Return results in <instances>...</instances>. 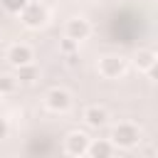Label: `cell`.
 <instances>
[{"label": "cell", "instance_id": "7c38bea8", "mask_svg": "<svg viewBox=\"0 0 158 158\" xmlns=\"http://www.w3.org/2000/svg\"><path fill=\"white\" fill-rule=\"evenodd\" d=\"M15 77L20 79V81H25V84H32L35 79H37V67L30 62V64H22V67H17L15 69Z\"/></svg>", "mask_w": 158, "mask_h": 158}, {"label": "cell", "instance_id": "52a82bcc", "mask_svg": "<svg viewBox=\"0 0 158 158\" xmlns=\"http://www.w3.org/2000/svg\"><path fill=\"white\" fill-rule=\"evenodd\" d=\"M89 35H91V22L86 20V17H69L67 20V25H64V37H69V40H74V42H84V40H89Z\"/></svg>", "mask_w": 158, "mask_h": 158}, {"label": "cell", "instance_id": "30bf717a", "mask_svg": "<svg viewBox=\"0 0 158 158\" xmlns=\"http://www.w3.org/2000/svg\"><path fill=\"white\" fill-rule=\"evenodd\" d=\"M20 86V79L15 74H0V96H12Z\"/></svg>", "mask_w": 158, "mask_h": 158}, {"label": "cell", "instance_id": "3957f363", "mask_svg": "<svg viewBox=\"0 0 158 158\" xmlns=\"http://www.w3.org/2000/svg\"><path fill=\"white\" fill-rule=\"evenodd\" d=\"M126 69H128V62L121 54H104L96 62V72L104 79H121L126 74Z\"/></svg>", "mask_w": 158, "mask_h": 158}, {"label": "cell", "instance_id": "9a60e30c", "mask_svg": "<svg viewBox=\"0 0 158 158\" xmlns=\"http://www.w3.org/2000/svg\"><path fill=\"white\" fill-rule=\"evenodd\" d=\"M146 74H148V79L158 81V57H156V62H153V64L148 67V72H146Z\"/></svg>", "mask_w": 158, "mask_h": 158}, {"label": "cell", "instance_id": "2e32d148", "mask_svg": "<svg viewBox=\"0 0 158 158\" xmlns=\"http://www.w3.org/2000/svg\"><path fill=\"white\" fill-rule=\"evenodd\" d=\"M5 133H7V123L0 118V138H5Z\"/></svg>", "mask_w": 158, "mask_h": 158}, {"label": "cell", "instance_id": "8fae6325", "mask_svg": "<svg viewBox=\"0 0 158 158\" xmlns=\"http://www.w3.org/2000/svg\"><path fill=\"white\" fill-rule=\"evenodd\" d=\"M156 52L153 49H138V54H136V59H133V64H136V69H141V72H148V67L156 62Z\"/></svg>", "mask_w": 158, "mask_h": 158}, {"label": "cell", "instance_id": "5bb4252c", "mask_svg": "<svg viewBox=\"0 0 158 158\" xmlns=\"http://www.w3.org/2000/svg\"><path fill=\"white\" fill-rule=\"evenodd\" d=\"M0 2H2V7H5L7 12H15V15H17V12L25 7L27 0H0Z\"/></svg>", "mask_w": 158, "mask_h": 158}, {"label": "cell", "instance_id": "7a4b0ae2", "mask_svg": "<svg viewBox=\"0 0 158 158\" xmlns=\"http://www.w3.org/2000/svg\"><path fill=\"white\" fill-rule=\"evenodd\" d=\"M111 143H114L116 148L131 151V148H136V146L141 143V128H138L136 123H131V121H121V123H116L114 131H111Z\"/></svg>", "mask_w": 158, "mask_h": 158}, {"label": "cell", "instance_id": "6da1fadb", "mask_svg": "<svg viewBox=\"0 0 158 158\" xmlns=\"http://www.w3.org/2000/svg\"><path fill=\"white\" fill-rule=\"evenodd\" d=\"M17 15H20V22H22L27 30H42V27L49 22V10H47L42 2H37V0H27L25 7H22Z\"/></svg>", "mask_w": 158, "mask_h": 158}, {"label": "cell", "instance_id": "5b68a950", "mask_svg": "<svg viewBox=\"0 0 158 158\" xmlns=\"http://www.w3.org/2000/svg\"><path fill=\"white\" fill-rule=\"evenodd\" d=\"M32 59H35V52H32V47L25 44V42H12V44L5 49V62H7L12 69H17V67H22V64H30Z\"/></svg>", "mask_w": 158, "mask_h": 158}, {"label": "cell", "instance_id": "277c9868", "mask_svg": "<svg viewBox=\"0 0 158 158\" xmlns=\"http://www.w3.org/2000/svg\"><path fill=\"white\" fill-rule=\"evenodd\" d=\"M44 106L52 111V114H67L72 109V94L62 86H54L44 94Z\"/></svg>", "mask_w": 158, "mask_h": 158}, {"label": "cell", "instance_id": "4fadbf2b", "mask_svg": "<svg viewBox=\"0 0 158 158\" xmlns=\"http://www.w3.org/2000/svg\"><path fill=\"white\" fill-rule=\"evenodd\" d=\"M79 49V42H74V40H69V37H64L62 42H59V52L67 57V54H74Z\"/></svg>", "mask_w": 158, "mask_h": 158}, {"label": "cell", "instance_id": "ba28073f", "mask_svg": "<svg viewBox=\"0 0 158 158\" xmlns=\"http://www.w3.org/2000/svg\"><path fill=\"white\" fill-rule=\"evenodd\" d=\"M84 123L89 128H104L109 123V111L99 104H91V106L84 109Z\"/></svg>", "mask_w": 158, "mask_h": 158}, {"label": "cell", "instance_id": "9c48e42d", "mask_svg": "<svg viewBox=\"0 0 158 158\" xmlns=\"http://www.w3.org/2000/svg\"><path fill=\"white\" fill-rule=\"evenodd\" d=\"M114 151H116V146L111 143V138H91V143L86 148V156H91V158H109V156H114Z\"/></svg>", "mask_w": 158, "mask_h": 158}, {"label": "cell", "instance_id": "8992f818", "mask_svg": "<svg viewBox=\"0 0 158 158\" xmlns=\"http://www.w3.org/2000/svg\"><path fill=\"white\" fill-rule=\"evenodd\" d=\"M89 143H91L89 133H84V131H69V133L64 136V153H67V156H74V158L86 156Z\"/></svg>", "mask_w": 158, "mask_h": 158}]
</instances>
